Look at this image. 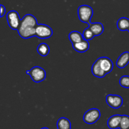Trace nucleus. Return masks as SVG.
<instances>
[{"instance_id": "obj_15", "label": "nucleus", "mask_w": 129, "mask_h": 129, "mask_svg": "<svg viewBox=\"0 0 129 129\" xmlns=\"http://www.w3.org/2000/svg\"><path fill=\"white\" fill-rule=\"evenodd\" d=\"M57 126V129H71V121L65 117H62L58 120Z\"/></svg>"}, {"instance_id": "obj_20", "label": "nucleus", "mask_w": 129, "mask_h": 129, "mask_svg": "<svg viewBox=\"0 0 129 129\" xmlns=\"http://www.w3.org/2000/svg\"><path fill=\"white\" fill-rule=\"evenodd\" d=\"M119 83L124 88H129V76L123 75L120 78Z\"/></svg>"}, {"instance_id": "obj_8", "label": "nucleus", "mask_w": 129, "mask_h": 129, "mask_svg": "<svg viewBox=\"0 0 129 129\" xmlns=\"http://www.w3.org/2000/svg\"><path fill=\"white\" fill-rule=\"evenodd\" d=\"M101 68L106 73H109L112 71L113 68V61L108 57H100L97 59Z\"/></svg>"}, {"instance_id": "obj_22", "label": "nucleus", "mask_w": 129, "mask_h": 129, "mask_svg": "<svg viewBox=\"0 0 129 129\" xmlns=\"http://www.w3.org/2000/svg\"><path fill=\"white\" fill-rule=\"evenodd\" d=\"M30 70H27L26 71V74H28L29 75V74H30Z\"/></svg>"}, {"instance_id": "obj_9", "label": "nucleus", "mask_w": 129, "mask_h": 129, "mask_svg": "<svg viewBox=\"0 0 129 129\" xmlns=\"http://www.w3.org/2000/svg\"><path fill=\"white\" fill-rule=\"evenodd\" d=\"M122 115H115L109 118L107 122V125L109 128L110 129H117L119 128L120 123Z\"/></svg>"}, {"instance_id": "obj_16", "label": "nucleus", "mask_w": 129, "mask_h": 129, "mask_svg": "<svg viewBox=\"0 0 129 129\" xmlns=\"http://www.w3.org/2000/svg\"><path fill=\"white\" fill-rule=\"evenodd\" d=\"M117 27L121 31L128 30L129 29V19L126 17H122L117 22Z\"/></svg>"}, {"instance_id": "obj_21", "label": "nucleus", "mask_w": 129, "mask_h": 129, "mask_svg": "<svg viewBox=\"0 0 129 129\" xmlns=\"http://www.w3.org/2000/svg\"><path fill=\"white\" fill-rule=\"evenodd\" d=\"M1 15H0V17H3L5 15V13H6V8L5 6L3 5H1Z\"/></svg>"}, {"instance_id": "obj_4", "label": "nucleus", "mask_w": 129, "mask_h": 129, "mask_svg": "<svg viewBox=\"0 0 129 129\" xmlns=\"http://www.w3.org/2000/svg\"><path fill=\"white\" fill-rule=\"evenodd\" d=\"M101 116L100 111L97 108H91L86 111L83 116V120L87 124H93L96 122Z\"/></svg>"}, {"instance_id": "obj_23", "label": "nucleus", "mask_w": 129, "mask_h": 129, "mask_svg": "<svg viewBox=\"0 0 129 129\" xmlns=\"http://www.w3.org/2000/svg\"><path fill=\"white\" fill-rule=\"evenodd\" d=\"M41 129H49V128H48L47 127H44V128H42Z\"/></svg>"}, {"instance_id": "obj_10", "label": "nucleus", "mask_w": 129, "mask_h": 129, "mask_svg": "<svg viewBox=\"0 0 129 129\" xmlns=\"http://www.w3.org/2000/svg\"><path fill=\"white\" fill-rule=\"evenodd\" d=\"M88 24V27L91 29V30L93 32L95 36H98L103 34V31H104V27L102 23L89 22Z\"/></svg>"}, {"instance_id": "obj_12", "label": "nucleus", "mask_w": 129, "mask_h": 129, "mask_svg": "<svg viewBox=\"0 0 129 129\" xmlns=\"http://www.w3.org/2000/svg\"><path fill=\"white\" fill-rule=\"evenodd\" d=\"M129 63V52H123L117 61V66L119 68H123Z\"/></svg>"}, {"instance_id": "obj_24", "label": "nucleus", "mask_w": 129, "mask_h": 129, "mask_svg": "<svg viewBox=\"0 0 129 129\" xmlns=\"http://www.w3.org/2000/svg\"><path fill=\"white\" fill-rule=\"evenodd\" d=\"M128 32H129V29H128Z\"/></svg>"}, {"instance_id": "obj_19", "label": "nucleus", "mask_w": 129, "mask_h": 129, "mask_svg": "<svg viewBox=\"0 0 129 129\" xmlns=\"http://www.w3.org/2000/svg\"><path fill=\"white\" fill-rule=\"evenodd\" d=\"M83 37H84V39L87 40H91V39L95 36L94 34L93 33V32L91 30V29H89V27L84 29V31H83Z\"/></svg>"}, {"instance_id": "obj_11", "label": "nucleus", "mask_w": 129, "mask_h": 129, "mask_svg": "<svg viewBox=\"0 0 129 129\" xmlns=\"http://www.w3.org/2000/svg\"><path fill=\"white\" fill-rule=\"evenodd\" d=\"M73 48L78 53H84L89 48V44L88 40L84 39L81 42L73 44Z\"/></svg>"}, {"instance_id": "obj_1", "label": "nucleus", "mask_w": 129, "mask_h": 129, "mask_svg": "<svg viewBox=\"0 0 129 129\" xmlns=\"http://www.w3.org/2000/svg\"><path fill=\"white\" fill-rule=\"evenodd\" d=\"M37 20L34 15L26 14L21 19V24L18 29L19 35L23 39H28L36 35Z\"/></svg>"}, {"instance_id": "obj_2", "label": "nucleus", "mask_w": 129, "mask_h": 129, "mask_svg": "<svg viewBox=\"0 0 129 129\" xmlns=\"http://www.w3.org/2000/svg\"><path fill=\"white\" fill-rule=\"evenodd\" d=\"M78 15L81 22L88 24L93 15V8L88 5H81L78 9Z\"/></svg>"}, {"instance_id": "obj_14", "label": "nucleus", "mask_w": 129, "mask_h": 129, "mask_svg": "<svg viewBox=\"0 0 129 129\" xmlns=\"http://www.w3.org/2000/svg\"><path fill=\"white\" fill-rule=\"evenodd\" d=\"M69 39L71 42L72 44L81 42L84 40L83 34L78 31H72L69 34Z\"/></svg>"}, {"instance_id": "obj_7", "label": "nucleus", "mask_w": 129, "mask_h": 129, "mask_svg": "<svg viewBox=\"0 0 129 129\" xmlns=\"http://www.w3.org/2000/svg\"><path fill=\"white\" fill-rule=\"evenodd\" d=\"M106 101L110 107L118 109L123 104V100L121 96L116 94H108L106 97Z\"/></svg>"}, {"instance_id": "obj_17", "label": "nucleus", "mask_w": 129, "mask_h": 129, "mask_svg": "<svg viewBox=\"0 0 129 129\" xmlns=\"http://www.w3.org/2000/svg\"><path fill=\"white\" fill-rule=\"evenodd\" d=\"M37 50L38 53L40 56H46L49 54V52H50V48H49L48 44H47L46 43L42 42L38 46Z\"/></svg>"}, {"instance_id": "obj_18", "label": "nucleus", "mask_w": 129, "mask_h": 129, "mask_svg": "<svg viewBox=\"0 0 129 129\" xmlns=\"http://www.w3.org/2000/svg\"><path fill=\"white\" fill-rule=\"evenodd\" d=\"M119 128L129 129V116H128V115H122L120 123Z\"/></svg>"}, {"instance_id": "obj_6", "label": "nucleus", "mask_w": 129, "mask_h": 129, "mask_svg": "<svg viewBox=\"0 0 129 129\" xmlns=\"http://www.w3.org/2000/svg\"><path fill=\"white\" fill-rule=\"evenodd\" d=\"M53 34V30L50 27L45 24H38L36 27V35L40 39H47Z\"/></svg>"}, {"instance_id": "obj_5", "label": "nucleus", "mask_w": 129, "mask_h": 129, "mask_svg": "<svg viewBox=\"0 0 129 129\" xmlns=\"http://www.w3.org/2000/svg\"><path fill=\"white\" fill-rule=\"evenodd\" d=\"M29 75L31 78L32 80L36 83L42 82L46 78V72L44 68L40 67H34L30 70Z\"/></svg>"}, {"instance_id": "obj_13", "label": "nucleus", "mask_w": 129, "mask_h": 129, "mask_svg": "<svg viewBox=\"0 0 129 129\" xmlns=\"http://www.w3.org/2000/svg\"><path fill=\"white\" fill-rule=\"evenodd\" d=\"M91 72L94 77H96L98 78H103L107 75V73L101 68L100 65L97 60L92 65Z\"/></svg>"}, {"instance_id": "obj_3", "label": "nucleus", "mask_w": 129, "mask_h": 129, "mask_svg": "<svg viewBox=\"0 0 129 129\" xmlns=\"http://www.w3.org/2000/svg\"><path fill=\"white\" fill-rule=\"evenodd\" d=\"M8 24L13 30H18L21 24V19H20L18 13L15 10H11L6 15Z\"/></svg>"}]
</instances>
